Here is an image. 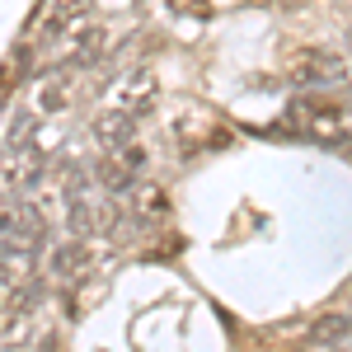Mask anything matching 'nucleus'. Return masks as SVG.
<instances>
[{"mask_svg":"<svg viewBox=\"0 0 352 352\" xmlns=\"http://www.w3.org/2000/svg\"><path fill=\"white\" fill-rule=\"evenodd\" d=\"M109 43V33L99 24H80L76 33H71V56H66V66H94V61H104V47Z\"/></svg>","mask_w":352,"mask_h":352,"instance_id":"nucleus-6","label":"nucleus"},{"mask_svg":"<svg viewBox=\"0 0 352 352\" xmlns=\"http://www.w3.org/2000/svg\"><path fill=\"white\" fill-rule=\"evenodd\" d=\"M287 76L300 85V89H324V85H338L348 76V61L329 47H296L287 56Z\"/></svg>","mask_w":352,"mask_h":352,"instance_id":"nucleus-2","label":"nucleus"},{"mask_svg":"<svg viewBox=\"0 0 352 352\" xmlns=\"http://www.w3.org/2000/svg\"><path fill=\"white\" fill-rule=\"evenodd\" d=\"M132 212H141V217H164L169 212V197H164V188H136V197H132Z\"/></svg>","mask_w":352,"mask_h":352,"instance_id":"nucleus-10","label":"nucleus"},{"mask_svg":"<svg viewBox=\"0 0 352 352\" xmlns=\"http://www.w3.org/2000/svg\"><path fill=\"white\" fill-rule=\"evenodd\" d=\"M141 164H146V151L132 141V146H122V151H109L104 160L94 164V179H99V188H104V192H132Z\"/></svg>","mask_w":352,"mask_h":352,"instance_id":"nucleus-3","label":"nucleus"},{"mask_svg":"<svg viewBox=\"0 0 352 352\" xmlns=\"http://www.w3.org/2000/svg\"><path fill=\"white\" fill-rule=\"evenodd\" d=\"M38 174H43V164L33 160V155H14V160H10V184H14L19 192L33 188V184H38Z\"/></svg>","mask_w":352,"mask_h":352,"instance_id":"nucleus-11","label":"nucleus"},{"mask_svg":"<svg viewBox=\"0 0 352 352\" xmlns=\"http://www.w3.org/2000/svg\"><path fill=\"white\" fill-rule=\"evenodd\" d=\"M343 338H352V315H343V310H324V315L310 324V343H315V348H333V343H343Z\"/></svg>","mask_w":352,"mask_h":352,"instance_id":"nucleus-7","label":"nucleus"},{"mask_svg":"<svg viewBox=\"0 0 352 352\" xmlns=\"http://www.w3.org/2000/svg\"><path fill=\"white\" fill-rule=\"evenodd\" d=\"M122 109H132L136 118L155 109V76L151 71H136V76L122 80Z\"/></svg>","mask_w":352,"mask_h":352,"instance_id":"nucleus-8","label":"nucleus"},{"mask_svg":"<svg viewBox=\"0 0 352 352\" xmlns=\"http://www.w3.org/2000/svg\"><path fill=\"white\" fill-rule=\"evenodd\" d=\"M94 136H99V146L104 151H122V146H132L136 141V113L132 109H104L94 118Z\"/></svg>","mask_w":352,"mask_h":352,"instance_id":"nucleus-4","label":"nucleus"},{"mask_svg":"<svg viewBox=\"0 0 352 352\" xmlns=\"http://www.w3.org/2000/svg\"><path fill=\"white\" fill-rule=\"evenodd\" d=\"M89 263H94V254H89V244L80 235L52 249V277L56 282H80L85 272H89Z\"/></svg>","mask_w":352,"mask_h":352,"instance_id":"nucleus-5","label":"nucleus"},{"mask_svg":"<svg viewBox=\"0 0 352 352\" xmlns=\"http://www.w3.org/2000/svg\"><path fill=\"white\" fill-rule=\"evenodd\" d=\"M174 14H188V19H207L212 14V0H164Z\"/></svg>","mask_w":352,"mask_h":352,"instance_id":"nucleus-12","label":"nucleus"},{"mask_svg":"<svg viewBox=\"0 0 352 352\" xmlns=\"http://www.w3.org/2000/svg\"><path fill=\"white\" fill-rule=\"evenodd\" d=\"M348 47H352V33H348Z\"/></svg>","mask_w":352,"mask_h":352,"instance_id":"nucleus-13","label":"nucleus"},{"mask_svg":"<svg viewBox=\"0 0 352 352\" xmlns=\"http://www.w3.org/2000/svg\"><path fill=\"white\" fill-rule=\"evenodd\" d=\"M71 99H76V89H71V76H66V71H61V76H52V80L43 85V94H38L43 113H61Z\"/></svg>","mask_w":352,"mask_h":352,"instance_id":"nucleus-9","label":"nucleus"},{"mask_svg":"<svg viewBox=\"0 0 352 352\" xmlns=\"http://www.w3.org/2000/svg\"><path fill=\"white\" fill-rule=\"evenodd\" d=\"M287 132L310 136L315 146H343V141H348V113L338 109L333 99H324L320 89H310V94L292 99V109H287Z\"/></svg>","mask_w":352,"mask_h":352,"instance_id":"nucleus-1","label":"nucleus"}]
</instances>
